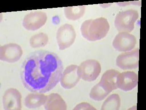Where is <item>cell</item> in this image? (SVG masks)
<instances>
[{"label": "cell", "mask_w": 146, "mask_h": 110, "mask_svg": "<svg viewBox=\"0 0 146 110\" xmlns=\"http://www.w3.org/2000/svg\"><path fill=\"white\" fill-rule=\"evenodd\" d=\"M76 37L74 28L71 24L62 25L57 32L56 39L60 50H64L69 48L73 45Z\"/></svg>", "instance_id": "5b68a950"}, {"label": "cell", "mask_w": 146, "mask_h": 110, "mask_svg": "<svg viewBox=\"0 0 146 110\" xmlns=\"http://www.w3.org/2000/svg\"><path fill=\"white\" fill-rule=\"evenodd\" d=\"M47 96L43 93H33L25 98L24 105L30 109H34L44 105L47 100Z\"/></svg>", "instance_id": "9a60e30c"}, {"label": "cell", "mask_w": 146, "mask_h": 110, "mask_svg": "<svg viewBox=\"0 0 146 110\" xmlns=\"http://www.w3.org/2000/svg\"><path fill=\"white\" fill-rule=\"evenodd\" d=\"M100 63L95 60H87L82 62L79 66L80 78L86 81L92 82L97 79L101 72Z\"/></svg>", "instance_id": "277c9868"}, {"label": "cell", "mask_w": 146, "mask_h": 110, "mask_svg": "<svg viewBox=\"0 0 146 110\" xmlns=\"http://www.w3.org/2000/svg\"><path fill=\"white\" fill-rule=\"evenodd\" d=\"M74 110H96L92 105L90 104L89 103L87 102H82L79 104H78L76 107L74 108Z\"/></svg>", "instance_id": "ffe728a7"}, {"label": "cell", "mask_w": 146, "mask_h": 110, "mask_svg": "<svg viewBox=\"0 0 146 110\" xmlns=\"http://www.w3.org/2000/svg\"><path fill=\"white\" fill-rule=\"evenodd\" d=\"M63 62L55 53L38 50L31 53L22 64L20 76L24 87L33 93H45L60 81Z\"/></svg>", "instance_id": "6da1fadb"}, {"label": "cell", "mask_w": 146, "mask_h": 110, "mask_svg": "<svg viewBox=\"0 0 146 110\" xmlns=\"http://www.w3.org/2000/svg\"><path fill=\"white\" fill-rule=\"evenodd\" d=\"M22 95L16 89H7L2 99L5 110H20L22 109Z\"/></svg>", "instance_id": "8fae6325"}, {"label": "cell", "mask_w": 146, "mask_h": 110, "mask_svg": "<svg viewBox=\"0 0 146 110\" xmlns=\"http://www.w3.org/2000/svg\"><path fill=\"white\" fill-rule=\"evenodd\" d=\"M136 44L137 39L133 34L127 32H121L115 36L112 45L118 52H128L133 49Z\"/></svg>", "instance_id": "52a82bcc"}, {"label": "cell", "mask_w": 146, "mask_h": 110, "mask_svg": "<svg viewBox=\"0 0 146 110\" xmlns=\"http://www.w3.org/2000/svg\"><path fill=\"white\" fill-rule=\"evenodd\" d=\"M44 107L47 110H66L67 109L65 101L57 93H52L47 96Z\"/></svg>", "instance_id": "5bb4252c"}, {"label": "cell", "mask_w": 146, "mask_h": 110, "mask_svg": "<svg viewBox=\"0 0 146 110\" xmlns=\"http://www.w3.org/2000/svg\"><path fill=\"white\" fill-rule=\"evenodd\" d=\"M139 49H136L119 55L116 65L123 70H131L139 66Z\"/></svg>", "instance_id": "8992f818"}, {"label": "cell", "mask_w": 146, "mask_h": 110, "mask_svg": "<svg viewBox=\"0 0 146 110\" xmlns=\"http://www.w3.org/2000/svg\"><path fill=\"white\" fill-rule=\"evenodd\" d=\"M138 11L129 9L121 11L117 14L115 20V26L117 31L129 33L133 30L135 23L138 19Z\"/></svg>", "instance_id": "3957f363"}, {"label": "cell", "mask_w": 146, "mask_h": 110, "mask_svg": "<svg viewBox=\"0 0 146 110\" xmlns=\"http://www.w3.org/2000/svg\"><path fill=\"white\" fill-rule=\"evenodd\" d=\"M47 20V14L44 12L32 11L24 17L23 24L26 30L30 31H35L43 26Z\"/></svg>", "instance_id": "ba28073f"}, {"label": "cell", "mask_w": 146, "mask_h": 110, "mask_svg": "<svg viewBox=\"0 0 146 110\" xmlns=\"http://www.w3.org/2000/svg\"><path fill=\"white\" fill-rule=\"evenodd\" d=\"M80 30L82 36L87 40L97 41L106 36L110 25L106 18L101 17L85 21L82 23Z\"/></svg>", "instance_id": "7a4b0ae2"}, {"label": "cell", "mask_w": 146, "mask_h": 110, "mask_svg": "<svg viewBox=\"0 0 146 110\" xmlns=\"http://www.w3.org/2000/svg\"><path fill=\"white\" fill-rule=\"evenodd\" d=\"M86 11V6H78L65 7L64 13L66 18L70 20L79 19L84 16Z\"/></svg>", "instance_id": "2e32d148"}, {"label": "cell", "mask_w": 146, "mask_h": 110, "mask_svg": "<svg viewBox=\"0 0 146 110\" xmlns=\"http://www.w3.org/2000/svg\"><path fill=\"white\" fill-rule=\"evenodd\" d=\"M48 36L43 33L35 34L30 39V45L33 48H36L44 47L48 44Z\"/></svg>", "instance_id": "ac0fdd59"}, {"label": "cell", "mask_w": 146, "mask_h": 110, "mask_svg": "<svg viewBox=\"0 0 146 110\" xmlns=\"http://www.w3.org/2000/svg\"><path fill=\"white\" fill-rule=\"evenodd\" d=\"M120 72L114 69L108 70L104 72L99 82L104 89L110 93L118 89L117 81Z\"/></svg>", "instance_id": "4fadbf2b"}, {"label": "cell", "mask_w": 146, "mask_h": 110, "mask_svg": "<svg viewBox=\"0 0 146 110\" xmlns=\"http://www.w3.org/2000/svg\"><path fill=\"white\" fill-rule=\"evenodd\" d=\"M80 78L79 66L76 65H70L66 68L62 74L60 82L64 89H71L78 84Z\"/></svg>", "instance_id": "30bf717a"}, {"label": "cell", "mask_w": 146, "mask_h": 110, "mask_svg": "<svg viewBox=\"0 0 146 110\" xmlns=\"http://www.w3.org/2000/svg\"><path fill=\"white\" fill-rule=\"evenodd\" d=\"M111 4H104L100 5V6H102V7H103L104 8H106V7H107L111 6Z\"/></svg>", "instance_id": "44dd1931"}, {"label": "cell", "mask_w": 146, "mask_h": 110, "mask_svg": "<svg viewBox=\"0 0 146 110\" xmlns=\"http://www.w3.org/2000/svg\"><path fill=\"white\" fill-rule=\"evenodd\" d=\"M121 99L117 94L110 95L102 105V110H118L121 107Z\"/></svg>", "instance_id": "e0dca14e"}, {"label": "cell", "mask_w": 146, "mask_h": 110, "mask_svg": "<svg viewBox=\"0 0 146 110\" xmlns=\"http://www.w3.org/2000/svg\"><path fill=\"white\" fill-rule=\"evenodd\" d=\"M138 80V75L132 71L120 73L117 81L118 88L124 91H131L137 86Z\"/></svg>", "instance_id": "7c38bea8"}, {"label": "cell", "mask_w": 146, "mask_h": 110, "mask_svg": "<svg viewBox=\"0 0 146 110\" xmlns=\"http://www.w3.org/2000/svg\"><path fill=\"white\" fill-rule=\"evenodd\" d=\"M23 54L22 47L16 43H9L0 47V60L9 63L19 60Z\"/></svg>", "instance_id": "9c48e42d"}, {"label": "cell", "mask_w": 146, "mask_h": 110, "mask_svg": "<svg viewBox=\"0 0 146 110\" xmlns=\"http://www.w3.org/2000/svg\"><path fill=\"white\" fill-rule=\"evenodd\" d=\"M110 93L106 91L99 83L93 87L90 93V98L95 101H102L104 100Z\"/></svg>", "instance_id": "d6986e66"}]
</instances>
